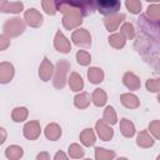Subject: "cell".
Segmentation results:
<instances>
[{
    "mask_svg": "<svg viewBox=\"0 0 160 160\" xmlns=\"http://www.w3.org/2000/svg\"><path fill=\"white\" fill-rule=\"evenodd\" d=\"M41 5H42V9L45 10V12L48 15H55V12L58 11L56 10V2L55 1L44 0V1H41Z\"/></svg>",
    "mask_w": 160,
    "mask_h": 160,
    "instance_id": "e575fe53",
    "label": "cell"
},
{
    "mask_svg": "<svg viewBox=\"0 0 160 160\" xmlns=\"http://www.w3.org/2000/svg\"><path fill=\"white\" fill-rule=\"evenodd\" d=\"M120 35H122V38L125 40H131L135 38V29L132 26V24L130 22H124L122 26L120 28Z\"/></svg>",
    "mask_w": 160,
    "mask_h": 160,
    "instance_id": "f1b7e54d",
    "label": "cell"
},
{
    "mask_svg": "<svg viewBox=\"0 0 160 160\" xmlns=\"http://www.w3.org/2000/svg\"><path fill=\"white\" fill-rule=\"evenodd\" d=\"M115 151L108 150L104 148H95V159L96 160H112L115 158Z\"/></svg>",
    "mask_w": 160,
    "mask_h": 160,
    "instance_id": "484cf974",
    "label": "cell"
},
{
    "mask_svg": "<svg viewBox=\"0 0 160 160\" xmlns=\"http://www.w3.org/2000/svg\"><path fill=\"white\" fill-rule=\"evenodd\" d=\"M22 154H24L22 149L20 146H18V145H10L5 150V156L9 160H19L22 156Z\"/></svg>",
    "mask_w": 160,
    "mask_h": 160,
    "instance_id": "d4e9b609",
    "label": "cell"
},
{
    "mask_svg": "<svg viewBox=\"0 0 160 160\" xmlns=\"http://www.w3.org/2000/svg\"><path fill=\"white\" fill-rule=\"evenodd\" d=\"M70 70V62L65 59L59 60L56 66L54 68V79H52V84L56 89H64L65 84H66V74Z\"/></svg>",
    "mask_w": 160,
    "mask_h": 160,
    "instance_id": "3957f363",
    "label": "cell"
},
{
    "mask_svg": "<svg viewBox=\"0 0 160 160\" xmlns=\"http://www.w3.org/2000/svg\"><path fill=\"white\" fill-rule=\"evenodd\" d=\"M125 5L131 14H139L141 11V2L139 0H126Z\"/></svg>",
    "mask_w": 160,
    "mask_h": 160,
    "instance_id": "836d02e7",
    "label": "cell"
},
{
    "mask_svg": "<svg viewBox=\"0 0 160 160\" xmlns=\"http://www.w3.org/2000/svg\"><path fill=\"white\" fill-rule=\"evenodd\" d=\"M88 79L92 84H100L104 80V71L100 68L92 66L88 70Z\"/></svg>",
    "mask_w": 160,
    "mask_h": 160,
    "instance_id": "44dd1931",
    "label": "cell"
},
{
    "mask_svg": "<svg viewBox=\"0 0 160 160\" xmlns=\"http://www.w3.org/2000/svg\"><path fill=\"white\" fill-rule=\"evenodd\" d=\"M6 140V131H5V129L4 128H1L0 126V145L1 144H4V141Z\"/></svg>",
    "mask_w": 160,
    "mask_h": 160,
    "instance_id": "60d3db41",
    "label": "cell"
},
{
    "mask_svg": "<svg viewBox=\"0 0 160 160\" xmlns=\"http://www.w3.org/2000/svg\"><path fill=\"white\" fill-rule=\"evenodd\" d=\"M80 141L82 142V145L85 146H92L96 141V138H95V132L92 129H84L81 132H80Z\"/></svg>",
    "mask_w": 160,
    "mask_h": 160,
    "instance_id": "d6986e66",
    "label": "cell"
},
{
    "mask_svg": "<svg viewBox=\"0 0 160 160\" xmlns=\"http://www.w3.org/2000/svg\"><path fill=\"white\" fill-rule=\"evenodd\" d=\"M102 121L106 122L108 125H114L118 122V118H116V112L114 110L112 106H106L104 110V115H102Z\"/></svg>",
    "mask_w": 160,
    "mask_h": 160,
    "instance_id": "4316f807",
    "label": "cell"
},
{
    "mask_svg": "<svg viewBox=\"0 0 160 160\" xmlns=\"http://www.w3.org/2000/svg\"><path fill=\"white\" fill-rule=\"evenodd\" d=\"M56 10L64 14L62 25L66 30H72L81 25L82 18L96 10V2H56Z\"/></svg>",
    "mask_w": 160,
    "mask_h": 160,
    "instance_id": "6da1fadb",
    "label": "cell"
},
{
    "mask_svg": "<svg viewBox=\"0 0 160 160\" xmlns=\"http://www.w3.org/2000/svg\"><path fill=\"white\" fill-rule=\"evenodd\" d=\"M71 40L78 46H90L91 44V35L86 29H78L72 32Z\"/></svg>",
    "mask_w": 160,
    "mask_h": 160,
    "instance_id": "8992f818",
    "label": "cell"
},
{
    "mask_svg": "<svg viewBox=\"0 0 160 160\" xmlns=\"http://www.w3.org/2000/svg\"><path fill=\"white\" fill-rule=\"evenodd\" d=\"M120 101L121 104L128 108V109H136L139 105H140V100L136 95L134 94H130V92H126V94H121L120 95Z\"/></svg>",
    "mask_w": 160,
    "mask_h": 160,
    "instance_id": "2e32d148",
    "label": "cell"
},
{
    "mask_svg": "<svg viewBox=\"0 0 160 160\" xmlns=\"http://www.w3.org/2000/svg\"><path fill=\"white\" fill-rule=\"evenodd\" d=\"M122 82H124V85H125L128 89H130V90H138V89H140V86H141L140 79H139L134 72H131V71H128V72L124 74V76H122Z\"/></svg>",
    "mask_w": 160,
    "mask_h": 160,
    "instance_id": "9a60e30c",
    "label": "cell"
},
{
    "mask_svg": "<svg viewBox=\"0 0 160 160\" xmlns=\"http://www.w3.org/2000/svg\"><path fill=\"white\" fill-rule=\"evenodd\" d=\"M68 152H69V156L70 158H72V159H80V158L84 156V152L85 151H84V149L79 144H71L69 146Z\"/></svg>",
    "mask_w": 160,
    "mask_h": 160,
    "instance_id": "1f68e13d",
    "label": "cell"
},
{
    "mask_svg": "<svg viewBox=\"0 0 160 160\" xmlns=\"http://www.w3.org/2000/svg\"><path fill=\"white\" fill-rule=\"evenodd\" d=\"M10 45V38H8L6 35H0V51L6 50Z\"/></svg>",
    "mask_w": 160,
    "mask_h": 160,
    "instance_id": "74e56055",
    "label": "cell"
},
{
    "mask_svg": "<svg viewBox=\"0 0 160 160\" xmlns=\"http://www.w3.org/2000/svg\"><path fill=\"white\" fill-rule=\"evenodd\" d=\"M124 20H125L124 14H112V15H109L104 19V25H105L106 30L109 32H111V31H115Z\"/></svg>",
    "mask_w": 160,
    "mask_h": 160,
    "instance_id": "8fae6325",
    "label": "cell"
},
{
    "mask_svg": "<svg viewBox=\"0 0 160 160\" xmlns=\"http://www.w3.org/2000/svg\"><path fill=\"white\" fill-rule=\"evenodd\" d=\"M145 86L151 92H159V90H160V80L159 79H149L146 81Z\"/></svg>",
    "mask_w": 160,
    "mask_h": 160,
    "instance_id": "d590c367",
    "label": "cell"
},
{
    "mask_svg": "<svg viewBox=\"0 0 160 160\" xmlns=\"http://www.w3.org/2000/svg\"><path fill=\"white\" fill-rule=\"evenodd\" d=\"M36 160H50V155L46 151H41L36 155Z\"/></svg>",
    "mask_w": 160,
    "mask_h": 160,
    "instance_id": "f35d334b",
    "label": "cell"
},
{
    "mask_svg": "<svg viewBox=\"0 0 160 160\" xmlns=\"http://www.w3.org/2000/svg\"><path fill=\"white\" fill-rule=\"evenodd\" d=\"M54 46L58 51L60 52H64V54H68L71 51V44L70 41L64 36V34L59 30L56 31L55 34V38H54Z\"/></svg>",
    "mask_w": 160,
    "mask_h": 160,
    "instance_id": "9c48e42d",
    "label": "cell"
},
{
    "mask_svg": "<svg viewBox=\"0 0 160 160\" xmlns=\"http://www.w3.org/2000/svg\"><path fill=\"white\" fill-rule=\"evenodd\" d=\"M45 136L49 140H51V141L58 140L61 136V128L58 124H55V122H51V124L46 125V128H45Z\"/></svg>",
    "mask_w": 160,
    "mask_h": 160,
    "instance_id": "ac0fdd59",
    "label": "cell"
},
{
    "mask_svg": "<svg viewBox=\"0 0 160 160\" xmlns=\"http://www.w3.org/2000/svg\"><path fill=\"white\" fill-rule=\"evenodd\" d=\"M14 74H15V70H14L12 64L8 61L0 62V84L10 82L14 78Z\"/></svg>",
    "mask_w": 160,
    "mask_h": 160,
    "instance_id": "30bf717a",
    "label": "cell"
},
{
    "mask_svg": "<svg viewBox=\"0 0 160 160\" xmlns=\"http://www.w3.org/2000/svg\"><path fill=\"white\" fill-rule=\"evenodd\" d=\"M28 115H29V111H28V109L24 108V106L15 108V109L12 110V112H11V118H12V120H14L15 122H21V121L26 120Z\"/></svg>",
    "mask_w": 160,
    "mask_h": 160,
    "instance_id": "83f0119b",
    "label": "cell"
},
{
    "mask_svg": "<svg viewBox=\"0 0 160 160\" xmlns=\"http://www.w3.org/2000/svg\"><path fill=\"white\" fill-rule=\"evenodd\" d=\"M25 22L31 28H39L42 24V15L36 9H28L24 14Z\"/></svg>",
    "mask_w": 160,
    "mask_h": 160,
    "instance_id": "ba28073f",
    "label": "cell"
},
{
    "mask_svg": "<svg viewBox=\"0 0 160 160\" xmlns=\"http://www.w3.org/2000/svg\"><path fill=\"white\" fill-rule=\"evenodd\" d=\"M22 132H24V136L26 139H29V140H36L40 136V132H41L39 121L38 120H32V121L26 122L24 125Z\"/></svg>",
    "mask_w": 160,
    "mask_h": 160,
    "instance_id": "52a82bcc",
    "label": "cell"
},
{
    "mask_svg": "<svg viewBox=\"0 0 160 160\" xmlns=\"http://www.w3.org/2000/svg\"><path fill=\"white\" fill-rule=\"evenodd\" d=\"M155 142V140L152 139V136L146 131V130H141L139 134H138V138H136V144L140 146V148H150L152 146Z\"/></svg>",
    "mask_w": 160,
    "mask_h": 160,
    "instance_id": "e0dca14e",
    "label": "cell"
},
{
    "mask_svg": "<svg viewBox=\"0 0 160 160\" xmlns=\"http://www.w3.org/2000/svg\"><path fill=\"white\" fill-rule=\"evenodd\" d=\"M2 30H4V35H6L8 38L19 36L25 30V21L21 20L20 18H12L5 21Z\"/></svg>",
    "mask_w": 160,
    "mask_h": 160,
    "instance_id": "277c9868",
    "label": "cell"
},
{
    "mask_svg": "<svg viewBox=\"0 0 160 160\" xmlns=\"http://www.w3.org/2000/svg\"><path fill=\"white\" fill-rule=\"evenodd\" d=\"M22 8H24V4L21 1H5V0H0V11L19 14L20 11H22Z\"/></svg>",
    "mask_w": 160,
    "mask_h": 160,
    "instance_id": "5bb4252c",
    "label": "cell"
},
{
    "mask_svg": "<svg viewBox=\"0 0 160 160\" xmlns=\"http://www.w3.org/2000/svg\"><path fill=\"white\" fill-rule=\"evenodd\" d=\"M146 16L154 21V22H159L160 20V5L159 4H152L148 6V14Z\"/></svg>",
    "mask_w": 160,
    "mask_h": 160,
    "instance_id": "f546056e",
    "label": "cell"
},
{
    "mask_svg": "<svg viewBox=\"0 0 160 160\" xmlns=\"http://www.w3.org/2000/svg\"><path fill=\"white\" fill-rule=\"evenodd\" d=\"M95 130L99 135V138L104 141H108L110 140L112 136H114V130L110 128V125H108L106 122H104L102 120H99L96 121L95 124Z\"/></svg>",
    "mask_w": 160,
    "mask_h": 160,
    "instance_id": "4fadbf2b",
    "label": "cell"
},
{
    "mask_svg": "<svg viewBox=\"0 0 160 160\" xmlns=\"http://www.w3.org/2000/svg\"><path fill=\"white\" fill-rule=\"evenodd\" d=\"M149 130H150V134L154 135V138L158 140L160 138V121L159 120H154L149 124Z\"/></svg>",
    "mask_w": 160,
    "mask_h": 160,
    "instance_id": "8d00e7d4",
    "label": "cell"
},
{
    "mask_svg": "<svg viewBox=\"0 0 160 160\" xmlns=\"http://www.w3.org/2000/svg\"><path fill=\"white\" fill-rule=\"evenodd\" d=\"M106 100H108V96H106V92L102 90V89H95L91 94V101L94 102V105L96 106H102L106 104Z\"/></svg>",
    "mask_w": 160,
    "mask_h": 160,
    "instance_id": "603a6c76",
    "label": "cell"
},
{
    "mask_svg": "<svg viewBox=\"0 0 160 160\" xmlns=\"http://www.w3.org/2000/svg\"><path fill=\"white\" fill-rule=\"evenodd\" d=\"M69 86L72 91H80L84 88V81L78 72H71L69 78Z\"/></svg>",
    "mask_w": 160,
    "mask_h": 160,
    "instance_id": "7402d4cb",
    "label": "cell"
},
{
    "mask_svg": "<svg viewBox=\"0 0 160 160\" xmlns=\"http://www.w3.org/2000/svg\"><path fill=\"white\" fill-rule=\"evenodd\" d=\"M118 160H128V159H126V158H119Z\"/></svg>",
    "mask_w": 160,
    "mask_h": 160,
    "instance_id": "b9f144b4",
    "label": "cell"
},
{
    "mask_svg": "<svg viewBox=\"0 0 160 160\" xmlns=\"http://www.w3.org/2000/svg\"><path fill=\"white\" fill-rule=\"evenodd\" d=\"M54 74V65L52 62L48 59V58H44L41 64H40V68H39V76L42 81H49L50 78Z\"/></svg>",
    "mask_w": 160,
    "mask_h": 160,
    "instance_id": "7c38bea8",
    "label": "cell"
},
{
    "mask_svg": "<svg viewBox=\"0 0 160 160\" xmlns=\"http://www.w3.org/2000/svg\"><path fill=\"white\" fill-rule=\"evenodd\" d=\"M84 160H90V159H84Z\"/></svg>",
    "mask_w": 160,
    "mask_h": 160,
    "instance_id": "7bdbcfd3",
    "label": "cell"
},
{
    "mask_svg": "<svg viewBox=\"0 0 160 160\" xmlns=\"http://www.w3.org/2000/svg\"><path fill=\"white\" fill-rule=\"evenodd\" d=\"M159 36H149L144 34H139L135 41V49L136 51L146 60L149 64H151L155 69H158V45H159Z\"/></svg>",
    "mask_w": 160,
    "mask_h": 160,
    "instance_id": "7a4b0ae2",
    "label": "cell"
},
{
    "mask_svg": "<svg viewBox=\"0 0 160 160\" xmlns=\"http://www.w3.org/2000/svg\"><path fill=\"white\" fill-rule=\"evenodd\" d=\"M74 104L78 109H86L90 105V95L88 92H80L74 98Z\"/></svg>",
    "mask_w": 160,
    "mask_h": 160,
    "instance_id": "cb8c5ba5",
    "label": "cell"
},
{
    "mask_svg": "<svg viewBox=\"0 0 160 160\" xmlns=\"http://www.w3.org/2000/svg\"><path fill=\"white\" fill-rule=\"evenodd\" d=\"M54 160H69V158L66 156V154L64 151H58L54 156Z\"/></svg>",
    "mask_w": 160,
    "mask_h": 160,
    "instance_id": "ab89813d",
    "label": "cell"
},
{
    "mask_svg": "<svg viewBox=\"0 0 160 160\" xmlns=\"http://www.w3.org/2000/svg\"><path fill=\"white\" fill-rule=\"evenodd\" d=\"M120 131L125 138H132L135 135V126L129 119L120 120Z\"/></svg>",
    "mask_w": 160,
    "mask_h": 160,
    "instance_id": "ffe728a7",
    "label": "cell"
},
{
    "mask_svg": "<svg viewBox=\"0 0 160 160\" xmlns=\"http://www.w3.org/2000/svg\"><path fill=\"white\" fill-rule=\"evenodd\" d=\"M109 44L114 48V49H122L125 46V39L122 38V35L120 34H112L109 36Z\"/></svg>",
    "mask_w": 160,
    "mask_h": 160,
    "instance_id": "4dcf8cb0",
    "label": "cell"
},
{
    "mask_svg": "<svg viewBox=\"0 0 160 160\" xmlns=\"http://www.w3.org/2000/svg\"><path fill=\"white\" fill-rule=\"evenodd\" d=\"M76 61H78L80 65L86 66V65L90 64L91 56H90V54H89L88 51H85V50H79V51L76 52Z\"/></svg>",
    "mask_w": 160,
    "mask_h": 160,
    "instance_id": "d6a6232c",
    "label": "cell"
},
{
    "mask_svg": "<svg viewBox=\"0 0 160 160\" xmlns=\"http://www.w3.org/2000/svg\"><path fill=\"white\" fill-rule=\"evenodd\" d=\"M120 1H116V0H108V1H98L96 2V10L105 15V16H109V15H112V14H118V11L120 10Z\"/></svg>",
    "mask_w": 160,
    "mask_h": 160,
    "instance_id": "5b68a950",
    "label": "cell"
}]
</instances>
